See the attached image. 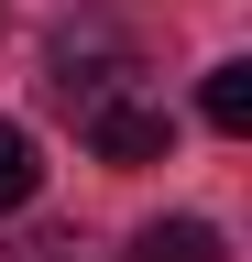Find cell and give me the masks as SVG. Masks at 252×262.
<instances>
[{
	"mask_svg": "<svg viewBox=\"0 0 252 262\" xmlns=\"http://www.w3.org/2000/svg\"><path fill=\"white\" fill-rule=\"evenodd\" d=\"M44 88H55V110H66V120L110 110V98H132V44H121L110 22H66V33H55V55H44Z\"/></svg>",
	"mask_w": 252,
	"mask_h": 262,
	"instance_id": "6da1fadb",
	"label": "cell"
},
{
	"mask_svg": "<svg viewBox=\"0 0 252 262\" xmlns=\"http://www.w3.org/2000/svg\"><path fill=\"white\" fill-rule=\"evenodd\" d=\"M77 131H88V153H99V164H165V153H176V120L153 110L143 88H132V98H110V110H88Z\"/></svg>",
	"mask_w": 252,
	"mask_h": 262,
	"instance_id": "7a4b0ae2",
	"label": "cell"
},
{
	"mask_svg": "<svg viewBox=\"0 0 252 262\" xmlns=\"http://www.w3.org/2000/svg\"><path fill=\"white\" fill-rule=\"evenodd\" d=\"M132 262H230V241H219L208 219H143L132 229Z\"/></svg>",
	"mask_w": 252,
	"mask_h": 262,
	"instance_id": "3957f363",
	"label": "cell"
},
{
	"mask_svg": "<svg viewBox=\"0 0 252 262\" xmlns=\"http://www.w3.org/2000/svg\"><path fill=\"white\" fill-rule=\"evenodd\" d=\"M198 120H208V131H230V142L252 131V66H241V55H230V66H208V88H198Z\"/></svg>",
	"mask_w": 252,
	"mask_h": 262,
	"instance_id": "277c9868",
	"label": "cell"
},
{
	"mask_svg": "<svg viewBox=\"0 0 252 262\" xmlns=\"http://www.w3.org/2000/svg\"><path fill=\"white\" fill-rule=\"evenodd\" d=\"M33 186H44L33 131H22V120H0V219H11V208H33Z\"/></svg>",
	"mask_w": 252,
	"mask_h": 262,
	"instance_id": "5b68a950",
	"label": "cell"
},
{
	"mask_svg": "<svg viewBox=\"0 0 252 262\" xmlns=\"http://www.w3.org/2000/svg\"><path fill=\"white\" fill-rule=\"evenodd\" d=\"M22 262H88V241L77 229H44V241H22Z\"/></svg>",
	"mask_w": 252,
	"mask_h": 262,
	"instance_id": "8992f818",
	"label": "cell"
}]
</instances>
